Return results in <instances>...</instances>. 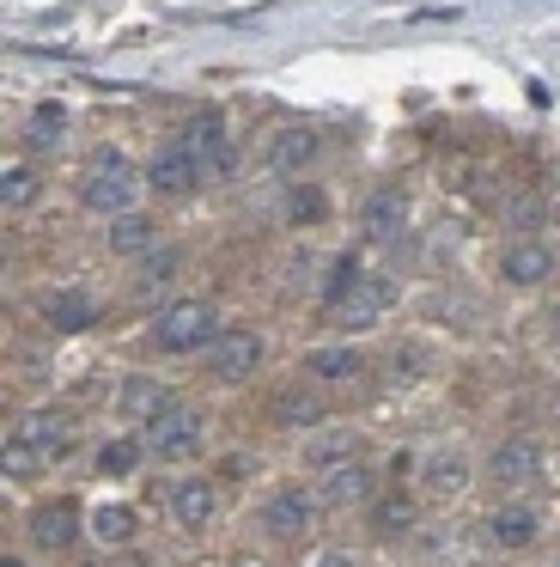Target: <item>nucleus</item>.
<instances>
[{"label":"nucleus","mask_w":560,"mask_h":567,"mask_svg":"<svg viewBox=\"0 0 560 567\" xmlns=\"http://www.w3.org/2000/svg\"><path fill=\"white\" fill-rule=\"evenodd\" d=\"M311 567H360V561H353L348 549H317V555H311Z\"/></svg>","instance_id":"35"},{"label":"nucleus","mask_w":560,"mask_h":567,"mask_svg":"<svg viewBox=\"0 0 560 567\" xmlns=\"http://www.w3.org/2000/svg\"><path fill=\"white\" fill-rule=\"evenodd\" d=\"M365 372V354L353 342H317L304 354V379L311 384H353Z\"/></svg>","instance_id":"16"},{"label":"nucleus","mask_w":560,"mask_h":567,"mask_svg":"<svg viewBox=\"0 0 560 567\" xmlns=\"http://www.w3.org/2000/svg\"><path fill=\"white\" fill-rule=\"evenodd\" d=\"M262 354H268V342H262L256 323H226L219 342L207 348V372H214L219 384H243L256 367H262Z\"/></svg>","instance_id":"5"},{"label":"nucleus","mask_w":560,"mask_h":567,"mask_svg":"<svg viewBox=\"0 0 560 567\" xmlns=\"http://www.w3.org/2000/svg\"><path fill=\"white\" fill-rule=\"evenodd\" d=\"M177 141H183V147L195 153V159H201V153L226 147L231 135H226V116H219V111H195L189 123H183V135H177Z\"/></svg>","instance_id":"29"},{"label":"nucleus","mask_w":560,"mask_h":567,"mask_svg":"<svg viewBox=\"0 0 560 567\" xmlns=\"http://www.w3.org/2000/svg\"><path fill=\"white\" fill-rule=\"evenodd\" d=\"M85 530H92L97 543H128L134 530H141V518H134V506L110 501V506H92V513H85Z\"/></svg>","instance_id":"26"},{"label":"nucleus","mask_w":560,"mask_h":567,"mask_svg":"<svg viewBox=\"0 0 560 567\" xmlns=\"http://www.w3.org/2000/svg\"><path fill=\"white\" fill-rule=\"evenodd\" d=\"M37 196H43V177H37L31 165H7V172H0V208L7 214L37 208Z\"/></svg>","instance_id":"27"},{"label":"nucleus","mask_w":560,"mask_h":567,"mask_svg":"<svg viewBox=\"0 0 560 567\" xmlns=\"http://www.w3.org/2000/svg\"><path fill=\"white\" fill-rule=\"evenodd\" d=\"M146 177H134V165L122 159L116 147L110 153H97L92 165H85V177H80V202L92 214H110V220H116V214H128L134 208V189H141Z\"/></svg>","instance_id":"3"},{"label":"nucleus","mask_w":560,"mask_h":567,"mask_svg":"<svg viewBox=\"0 0 560 567\" xmlns=\"http://www.w3.org/2000/svg\"><path fill=\"white\" fill-rule=\"evenodd\" d=\"M0 470H7V476H12V482H31V476H43V470H49V464H43V457H37V452H31V445H24V440H19V433H12V440H7V445H0Z\"/></svg>","instance_id":"31"},{"label":"nucleus","mask_w":560,"mask_h":567,"mask_svg":"<svg viewBox=\"0 0 560 567\" xmlns=\"http://www.w3.org/2000/svg\"><path fill=\"white\" fill-rule=\"evenodd\" d=\"M24 147L31 153H61L68 147V104L43 99L31 116H24Z\"/></svg>","instance_id":"20"},{"label":"nucleus","mask_w":560,"mask_h":567,"mask_svg":"<svg viewBox=\"0 0 560 567\" xmlns=\"http://www.w3.org/2000/svg\"><path fill=\"white\" fill-rule=\"evenodd\" d=\"M372 494V464L365 457H341V464L317 470V501L323 506H360Z\"/></svg>","instance_id":"13"},{"label":"nucleus","mask_w":560,"mask_h":567,"mask_svg":"<svg viewBox=\"0 0 560 567\" xmlns=\"http://www.w3.org/2000/svg\"><path fill=\"white\" fill-rule=\"evenodd\" d=\"M177 275H183V250L177 245H158V250H146V257H141L134 287H141V293H158V287H170Z\"/></svg>","instance_id":"28"},{"label":"nucleus","mask_w":560,"mask_h":567,"mask_svg":"<svg viewBox=\"0 0 560 567\" xmlns=\"http://www.w3.org/2000/svg\"><path fill=\"white\" fill-rule=\"evenodd\" d=\"M487 543L494 549H530L536 537H542V513H536L530 501H506V506H494L487 513Z\"/></svg>","instance_id":"11"},{"label":"nucleus","mask_w":560,"mask_h":567,"mask_svg":"<svg viewBox=\"0 0 560 567\" xmlns=\"http://www.w3.org/2000/svg\"><path fill=\"white\" fill-rule=\"evenodd\" d=\"M317 513H323V501H317V488H299V482H280L274 494L262 501V530L280 543L304 537V530L317 525Z\"/></svg>","instance_id":"6"},{"label":"nucleus","mask_w":560,"mask_h":567,"mask_svg":"<svg viewBox=\"0 0 560 567\" xmlns=\"http://www.w3.org/2000/svg\"><path fill=\"white\" fill-rule=\"evenodd\" d=\"M146 184H153L158 196H189V189L207 184V177H201V159H195L183 141H170V147H158L153 159H146Z\"/></svg>","instance_id":"8"},{"label":"nucleus","mask_w":560,"mask_h":567,"mask_svg":"<svg viewBox=\"0 0 560 567\" xmlns=\"http://www.w3.org/2000/svg\"><path fill=\"white\" fill-rule=\"evenodd\" d=\"M104 238H110V250H116V257H146V250L165 245V238H158V220H153V214H141V208L116 214Z\"/></svg>","instance_id":"19"},{"label":"nucleus","mask_w":560,"mask_h":567,"mask_svg":"<svg viewBox=\"0 0 560 567\" xmlns=\"http://www.w3.org/2000/svg\"><path fill=\"white\" fill-rule=\"evenodd\" d=\"M469 457L457 452V445H433V452L421 457V488L433 494V501H457L463 488H469Z\"/></svg>","instance_id":"12"},{"label":"nucleus","mask_w":560,"mask_h":567,"mask_svg":"<svg viewBox=\"0 0 560 567\" xmlns=\"http://www.w3.org/2000/svg\"><path fill=\"white\" fill-rule=\"evenodd\" d=\"M80 530H85V518H80V506H73V501H43L31 513V543H37V549H49V555L73 549Z\"/></svg>","instance_id":"15"},{"label":"nucleus","mask_w":560,"mask_h":567,"mask_svg":"<svg viewBox=\"0 0 560 567\" xmlns=\"http://www.w3.org/2000/svg\"><path fill=\"white\" fill-rule=\"evenodd\" d=\"M542 220V196H523L518 208H511V226H536Z\"/></svg>","instance_id":"34"},{"label":"nucleus","mask_w":560,"mask_h":567,"mask_svg":"<svg viewBox=\"0 0 560 567\" xmlns=\"http://www.w3.org/2000/svg\"><path fill=\"white\" fill-rule=\"evenodd\" d=\"M360 281H365L360 250H341V257H329V275H323V287H317V299H323L329 311H341L353 293H360Z\"/></svg>","instance_id":"22"},{"label":"nucleus","mask_w":560,"mask_h":567,"mask_svg":"<svg viewBox=\"0 0 560 567\" xmlns=\"http://www.w3.org/2000/svg\"><path fill=\"white\" fill-rule=\"evenodd\" d=\"M317 214H323V196H317L311 184L292 189V196H287V220H292V226H299V220H317Z\"/></svg>","instance_id":"33"},{"label":"nucleus","mask_w":560,"mask_h":567,"mask_svg":"<svg viewBox=\"0 0 560 567\" xmlns=\"http://www.w3.org/2000/svg\"><path fill=\"white\" fill-rule=\"evenodd\" d=\"M499 275H506L511 287H548L554 281V250H548L542 238H511V245L499 250Z\"/></svg>","instance_id":"10"},{"label":"nucleus","mask_w":560,"mask_h":567,"mask_svg":"<svg viewBox=\"0 0 560 567\" xmlns=\"http://www.w3.org/2000/svg\"><path fill=\"white\" fill-rule=\"evenodd\" d=\"M402 214H408V196H402V189H372V196H365V208H360V226L372 238H390L402 226Z\"/></svg>","instance_id":"24"},{"label":"nucleus","mask_w":560,"mask_h":567,"mask_svg":"<svg viewBox=\"0 0 560 567\" xmlns=\"http://www.w3.org/2000/svg\"><path fill=\"white\" fill-rule=\"evenodd\" d=\"M165 409H170V391H165L158 379L134 372V379L122 384V415H128V421H141V427H146V421H153V415H165Z\"/></svg>","instance_id":"23"},{"label":"nucleus","mask_w":560,"mask_h":567,"mask_svg":"<svg viewBox=\"0 0 560 567\" xmlns=\"http://www.w3.org/2000/svg\"><path fill=\"white\" fill-rule=\"evenodd\" d=\"M554 323H560V306H554Z\"/></svg>","instance_id":"38"},{"label":"nucleus","mask_w":560,"mask_h":567,"mask_svg":"<svg viewBox=\"0 0 560 567\" xmlns=\"http://www.w3.org/2000/svg\"><path fill=\"white\" fill-rule=\"evenodd\" d=\"M390 306H396V281H390V275H365L360 293H353L348 306L335 311V318H341V330L365 336V330H377V323L390 318Z\"/></svg>","instance_id":"9"},{"label":"nucleus","mask_w":560,"mask_h":567,"mask_svg":"<svg viewBox=\"0 0 560 567\" xmlns=\"http://www.w3.org/2000/svg\"><path fill=\"white\" fill-rule=\"evenodd\" d=\"M12 433H19L43 464H61V457L73 452V415H68V409H31Z\"/></svg>","instance_id":"7"},{"label":"nucleus","mask_w":560,"mask_h":567,"mask_svg":"<svg viewBox=\"0 0 560 567\" xmlns=\"http://www.w3.org/2000/svg\"><path fill=\"white\" fill-rule=\"evenodd\" d=\"M463 567H487V561H463Z\"/></svg>","instance_id":"37"},{"label":"nucleus","mask_w":560,"mask_h":567,"mask_svg":"<svg viewBox=\"0 0 560 567\" xmlns=\"http://www.w3.org/2000/svg\"><path fill=\"white\" fill-rule=\"evenodd\" d=\"M317 159V128H274L268 135V172H280V177H299L304 165Z\"/></svg>","instance_id":"18"},{"label":"nucleus","mask_w":560,"mask_h":567,"mask_svg":"<svg viewBox=\"0 0 560 567\" xmlns=\"http://www.w3.org/2000/svg\"><path fill=\"white\" fill-rule=\"evenodd\" d=\"M372 530L377 537H408L414 530V501L408 494H384V501H372Z\"/></svg>","instance_id":"30"},{"label":"nucleus","mask_w":560,"mask_h":567,"mask_svg":"<svg viewBox=\"0 0 560 567\" xmlns=\"http://www.w3.org/2000/svg\"><path fill=\"white\" fill-rule=\"evenodd\" d=\"M43 323L55 336H80L97 323V299L85 293V287H55V293L43 299Z\"/></svg>","instance_id":"17"},{"label":"nucleus","mask_w":560,"mask_h":567,"mask_svg":"<svg viewBox=\"0 0 560 567\" xmlns=\"http://www.w3.org/2000/svg\"><path fill=\"white\" fill-rule=\"evenodd\" d=\"M141 440H146V452H153L158 464H189V457H201V445H207V415L189 409V403H170L165 415H153L141 427Z\"/></svg>","instance_id":"2"},{"label":"nucleus","mask_w":560,"mask_h":567,"mask_svg":"<svg viewBox=\"0 0 560 567\" xmlns=\"http://www.w3.org/2000/svg\"><path fill=\"white\" fill-rule=\"evenodd\" d=\"M268 415H274L280 427H317V421L329 415V403L317 396V384H287V391L268 403Z\"/></svg>","instance_id":"21"},{"label":"nucleus","mask_w":560,"mask_h":567,"mask_svg":"<svg viewBox=\"0 0 560 567\" xmlns=\"http://www.w3.org/2000/svg\"><path fill=\"white\" fill-rule=\"evenodd\" d=\"M0 567H24V561H19V555H7V561H0Z\"/></svg>","instance_id":"36"},{"label":"nucleus","mask_w":560,"mask_h":567,"mask_svg":"<svg viewBox=\"0 0 560 567\" xmlns=\"http://www.w3.org/2000/svg\"><path fill=\"white\" fill-rule=\"evenodd\" d=\"M231 172H238V147H231V141H226V147H214V153H201V177H207V184H226Z\"/></svg>","instance_id":"32"},{"label":"nucleus","mask_w":560,"mask_h":567,"mask_svg":"<svg viewBox=\"0 0 560 567\" xmlns=\"http://www.w3.org/2000/svg\"><path fill=\"white\" fill-rule=\"evenodd\" d=\"M226 323L214 318L207 299H170L165 311H153V348L158 354H201V348L219 342Z\"/></svg>","instance_id":"1"},{"label":"nucleus","mask_w":560,"mask_h":567,"mask_svg":"<svg viewBox=\"0 0 560 567\" xmlns=\"http://www.w3.org/2000/svg\"><path fill=\"white\" fill-rule=\"evenodd\" d=\"M141 457H146V440H141V433H116V440L97 445L92 464L104 470V476H134V470H141Z\"/></svg>","instance_id":"25"},{"label":"nucleus","mask_w":560,"mask_h":567,"mask_svg":"<svg viewBox=\"0 0 560 567\" xmlns=\"http://www.w3.org/2000/svg\"><path fill=\"white\" fill-rule=\"evenodd\" d=\"M170 518H177L183 530H207L219 518V488L207 476H183L170 482Z\"/></svg>","instance_id":"14"},{"label":"nucleus","mask_w":560,"mask_h":567,"mask_svg":"<svg viewBox=\"0 0 560 567\" xmlns=\"http://www.w3.org/2000/svg\"><path fill=\"white\" fill-rule=\"evenodd\" d=\"M487 476H494V488H506V494L536 488V482L548 476V445L530 440V433H511V440L494 445V457H487Z\"/></svg>","instance_id":"4"}]
</instances>
